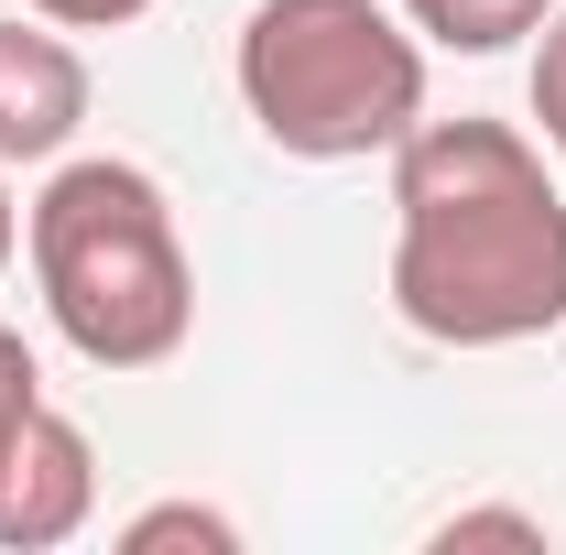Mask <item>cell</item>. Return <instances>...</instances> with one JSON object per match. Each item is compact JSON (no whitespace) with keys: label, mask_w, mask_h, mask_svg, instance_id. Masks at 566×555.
Wrapping results in <instances>:
<instances>
[{"label":"cell","mask_w":566,"mask_h":555,"mask_svg":"<svg viewBox=\"0 0 566 555\" xmlns=\"http://www.w3.org/2000/svg\"><path fill=\"white\" fill-rule=\"evenodd\" d=\"M545 11L556 0H403V22L424 44H447V55H501V44L545 33Z\"/></svg>","instance_id":"8992f818"},{"label":"cell","mask_w":566,"mask_h":555,"mask_svg":"<svg viewBox=\"0 0 566 555\" xmlns=\"http://www.w3.org/2000/svg\"><path fill=\"white\" fill-rule=\"evenodd\" d=\"M87 512H98V447H87L76 415L33 404V425L0 458V545L44 555V545H66V534H87Z\"/></svg>","instance_id":"277c9868"},{"label":"cell","mask_w":566,"mask_h":555,"mask_svg":"<svg viewBox=\"0 0 566 555\" xmlns=\"http://www.w3.org/2000/svg\"><path fill=\"white\" fill-rule=\"evenodd\" d=\"M44 22H66V33H120V22H142L153 0H33Z\"/></svg>","instance_id":"8fae6325"},{"label":"cell","mask_w":566,"mask_h":555,"mask_svg":"<svg viewBox=\"0 0 566 555\" xmlns=\"http://www.w3.org/2000/svg\"><path fill=\"white\" fill-rule=\"evenodd\" d=\"M22 240H33L44 316L87 370H164L197 338V262H186L175 197L142 164H120V153L55 164Z\"/></svg>","instance_id":"7a4b0ae2"},{"label":"cell","mask_w":566,"mask_h":555,"mask_svg":"<svg viewBox=\"0 0 566 555\" xmlns=\"http://www.w3.org/2000/svg\"><path fill=\"white\" fill-rule=\"evenodd\" d=\"M120 545H132V555H164V545L229 555V545H240V523H229V512H208V501H153V512H132V523H120Z\"/></svg>","instance_id":"52a82bcc"},{"label":"cell","mask_w":566,"mask_h":555,"mask_svg":"<svg viewBox=\"0 0 566 555\" xmlns=\"http://www.w3.org/2000/svg\"><path fill=\"white\" fill-rule=\"evenodd\" d=\"M11 251H22V208H11V186H0V273H11Z\"/></svg>","instance_id":"7c38bea8"},{"label":"cell","mask_w":566,"mask_h":555,"mask_svg":"<svg viewBox=\"0 0 566 555\" xmlns=\"http://www.w3.org/2000/svg\"><path fill=\"white\" fill-rule=\"evenodd\" d=\"M436 545H545V523L534 512H458V523H436Z\"/></svg>","instance_id":"30bf717a"},{"label":"cell","mask_w":566,"mask_h":555,"mask_svg":"<svg viewBox=\"0 0 566 555\" xmlns=\"http://www.w3.org/2000/svg\"><path fill=\"white\" fill-rule=\"evenodd\" d=\"M534 121L566 153V11H545V44H534Z\"/></svg>","instance_id":"9c48e42d"},{"label":"cell","mask_w":566,"mask_h":555,"mask_svg":"<svg viewBox=\"0 0 566 555\" xmlns=\"http://www.w3.org/2000/svg\"><path fill=\"white\" fill-rule=\"evenodd\" d=\"M240 109L294 164H359L424 121V44L381 0H262L240 22Z\"/></svg>","instance_id":"3957f363"},{"label":"cell","mask_w":566,"mask_h":555,"mask_svg":"<svg viewBox=\"0 0 566 555\" xmlns=\"http://www.w3.org/2000/svg\"><path fill=\"white\" fill-rule=\"evenodd\" d=\"M87 121V55L44 22H0V164H55Z\"/></svg>","instance_id":"5b68a950"},{"label":"cell","mask_w":566,"mask_h":555,"mask_svg":"<svg viewBox=\"0 0 566 555\" xmlns=\"http://www.w3.org/2000/svg\"><path fill=\"white\" fill-rule=\"evenodd\" d=\"M392 305L436 348L566 327V197L512 121H415L392 142Z\"/></svg>","instance_id":"6da1fadb"},{"label":"cell","mask_w":566,"mask_h":555,"mask_svg":"<svg viewBox=\"0 0 566 555\" xmlns=\"http://www.w3.org/2000/svg\"><path fill=\"white\" fill-rule=\"evenodd\" d=\"M33 404H44V370H33V348L0 327V458H11V436L33 425Z\"/></svg>","instance_id":"ba28073f"}]
</instances>
